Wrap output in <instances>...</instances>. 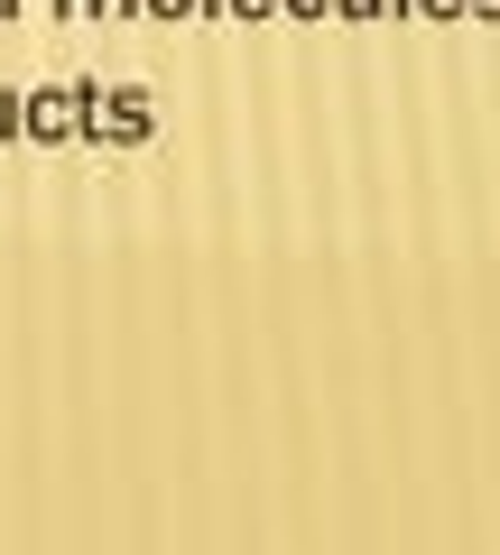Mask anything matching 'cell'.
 I'll list each match as a JSON object with an SVG mask.
<instances>
[{"label":"cell","instance_id":"6da1fadb","mask_svg":"<svg viewBox=\"0 0 500 555\" xmlns=\"http://www.w3.org/2000/svg\"><path fill=\"white\" fill-rule=\"evenodd\" d=\"M93 130H102V139H120V149H130V139H149V130H158V112H149V93H140V83H120L112 102L93 93Z\"/></svg>","mask_w":500,"mask_h":555},{"label":"cell","instance_id":"7a4b0ae2","mask_svg":"<svg viewBox=\"0 0 500 555\" xmlns=\"http://www.w3.org/2000/svg\"><path fill=\"white\" fill-rule=\"evenodd\" d=\"M75 102L93 112V93H38V102H28V130H38V139H65V130H75Z\"/></svg>","mask_w":500,"mask_h":555},{"label":"cell","instance_id":"3957f363","mask_svg":"<svg viewBox=\"0 0 500 555\" xmlns=\"http://www.w3.org/2000/svg\"><path fill=\"white\" fill-rule=\"evenodd\" d=\"M214 10H232V20H269L279 0H214Z\"/></svg>","mask_w":500,"mask_h":555},{"label":"cell","instance_id":"277c9868","mask_svg":"<svg viewBox=\"0 0 500 555\" xmlns=\"http://www.w3.org/2000/svg\"><path fill=\"white\" fill-rule=\"evenodd\" d=\"M158 20H195V10H214V0H149Z\"/></svg>","mask_w":500,"mask_h":555},{"label":"cell","instance_id":"5b68a950","mask_svg":"<svg viewBox=\"0 0 500 555\" xmlns=\"http://www.w3.org/2000/svg\"><path fill=\"white\" fill-rule=\"evenodd\" d=\"M418 20H463V0H408Z\"/></svg>","mask_w":500,"mask_h":555},{"label":"cell","instance_id":"8992f818","mask_svg":"<svg viewBox=\"0 0 500 555\" xmlns=\"http://www.w3.org/2000/svg\"><path fill=\"white\" fill-rule=\"evenodd\" d=\"M287 20H324V10H334V0H279Z\"/></svg>","mask_w":500,"mask_h":555},{"label":"cell","instance_id":"52a82bcc","mask_svg":"<svg viewBox=\"0 0 500 555\" xmlns=\"http://www.w3.org/2000/svg\"><path fill=\"white\" fill-rule=\"evenodd\" d=\"M463 10H473V20H500V0H463Z\"/></svg>","mask_w":500,"mask_h":555},{"label":"cell","instance_id":"ba28073f","mask_svg":"<svg viewBox=\"0 0 500 555\" xmlns=\"http://www.w3.org/2000/svg\"><path fill=\"white\" fill-rule=\"evenodd\" d=\"M0 10H10V0H0Z\"/></svg>","mask_w":500,"mask_h":555}]
</instances>
